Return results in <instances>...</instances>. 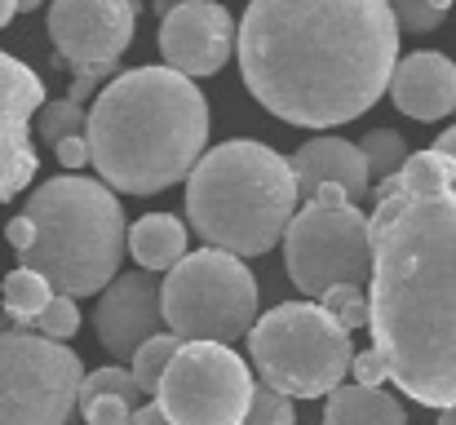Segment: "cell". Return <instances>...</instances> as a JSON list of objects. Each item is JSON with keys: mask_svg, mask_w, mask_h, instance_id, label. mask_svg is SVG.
<instances>
[{"mask_svg": "<svg viewBox=\"0 0 456 425\" xmlns=\"http://www.w3.org/2000/svg\"><path fill=\"white\" fill-rule=\"evenodd\" d=\"M98 395H120V399H129L134 404V395H142L138 390V381H134V372L129 368H98V372H85V381H80V399H98Z\"/></svg>", "mask_w": 456, "mask_h": 425, "instance_id": "4316f807", "label": "cell"}, {"mask_svg": "<svg viewBox=\"0 0 456 425\" xmlns=\"http://www.w3.org/2000/svg\"><path fill=\"white\" fill-rule=\"evenodd\" d=\"M354 346L350 332L319 301H284L253 319L248 328V364L262 386L289 399H323L350 372Z\"/></svg>", "mask_w": 456, "mask_h": 425, "instance_id": "8992f818", "label": "cell"}, {"mask_svg": "<svg viewBox=\"0 0 456 425\" xmlns=\"http://www.w3.org/2000/svg\"><path fill=\"white\" fill-rule=\"evenodd\" d=\"M138 31V0H53L49 4V40L58 62L76 76L102 80L116 71Z\"/></svg>", "mask_w": 456, "mask_h": 425, "instance_id": "8fae6325", "label": "cell"}, {"mask_svg": "<svg viewBox=\"0 0 456 425\" xmlns=\"http://www.w3.org/2000/svg\"><path fill=\"white\" fill-rule=\"evenodd\" d=\"M40 107L45 80L13 53H0V204L22 195L40 168V155L31 146V120Z\"/></svg>", "mask_w": 456, "mask_h": 425, "instance_id": "4fadbf2b", "label": "cell"}, {"mask_svg": "<svg viewBox=\"0 0 456 425\" xmlns=\"http://www.w3.org/2000/svg\"><path fill=\"white\" fill-rule=\"evenodd\" d=\"M159 310L177 341L231 346L248 337L257 319V280L244 257L204 244L200 253H186L159 283Z\"/></svg>", "mask_w": 456, "mask_h": 425, "instance_id": "52a82bcc", "label": "cell"}, {"mask_svg": "<svg viewBox=\"0 0 456 425\" xmlns=\"http://www.w3.org/2000/svg\"><path fill=\"white\" fill-rule=\"evenodd\" d=\"M302 208L289 155L257 138L208 146L186 173V222L208 249L235 257L271 253Z\"/></svg>", "mask_w": 456, "mask_h": 425, "instance_id": "277c9868", "label": "cell"}, {"mask_svg": "<svg viewBox=\"0 0 456 425\" xmlns=\"http://www.w3.org/2000/svg\"><path fill=\"white\" fill-rule=\"evenodd\" d=\"M85 125H89V111L80 107V102H71V98H58V102H45L40 111H36V134L49 142H62V138H76V134H85Z\"/></svg>", "mask_w": 456, "mask_h": 425, "instance_id": "603a6c76", "label": "cell"}, {"mask_svg": "<svg viewBox=\"0 0 456 425\" xmlns=\"http://www.w3.org/2000/svg\"><path fill=\"white\" fill-rule=\"evenodd\" d=\"M45 0H18V13H31V9H40Z\"/></svg>", "mask_w": 456, "mask_h": 425, "instance_id": "74e56055", "label": "cell"}, {"mask_svg": "<svg viewBox=\"0 0 456 425\" xmlns=\"http://www.w3.org/2000/svg\"><path fill=\"white\" fill-rule=\"evenodd\" d=\"M13 13H18V0H0V27H9Z\"/></svg>", "mask_w": 456, "mask_h": 425, "instance_id": "d590c367", "label": "cell"}, {"mask_svg": "<svg viewBox=\"0 0 456 425\" xmlns=\"http://www.w3.org/2000/svg\"><path fill=\"white\" fill-rule=\"evenodd\" d=\"M177 337L173 332H155V337H147L134 355H129V372H134V381H138V390L142 395H155L159 390V381H164V372H168V364H173V355H177Z\"/></svg>", "mask_w": 456, "mask_h": 425, "instance_id": "ffe728a7", "label": "cell"}, {"mask_svg": "<svg viewBox=\"0 0 456 425\" xmlns=\"http://www.w3.org/2000/svg\"><path fill=\"white\" fill-rule=\"evenodd\" d=\"M323 425H408V408L386 386H337L328 395Z\"/></svg>", "mask_w": 456, "mask_h": 425, "instance_id": "e0dca14e", "label": "cell"}, {"mask_svg": "<svg viewBox=\"0 0 456 425\" xmlns=\"http://www.w3.org/2000/svg\"><path fill=\"white\" fill-rule=\"evenodd\" d=\"M399 182L408 191H448V186H456V159L444 155V151H435V146L430 151H417V155L403 159Z\"/></svg>", "mask_w": 456, "mask_h": 425, "instance_id": "44dd1931", "label": "cell"}, {"mask_svg": "<svg viewBox=\"0 0 456 425\" xmlns=\"http://www.w3.org/2000/svg\"><path fill=\"white\" fill-rule=\"evenodd\" d=\"M253 390L257 381L231 346L182 341L151 399L173 425H240Z\"/></svg>", "mask_w": 456, "mask_h": 425, "instance_id": "30bf717a", "label": "cell"}, {"mask_svg": "<svg viewBox=\"0 0 456 425\" xmlns=\"http://www.w3.org/2000/svg\"><path fill=\"white\" fill-rule=\"evenodd\" d=\"M4 240H9V249H13V253H27V249H31V240H36V226L18 213V217H9V222H4Z\"/></svg>", "mask_w": 456, "mask_h": 425, "instance_id": "1f68e13d", "label": "cell"}, {"mask_svg": "<svg viewBox=\"0 0 456 425\" xmlns=\"http://www.w3.org/2000/svg\"><path fill=\"white\" fill-rule=\"evenodd\" d=\"M85 425H129L134 421V404L120 395H98V399H80Z\"/></svg>", "mask_w": 456, "mask_h": 425, "instance_id": "f1b7e54d", "label": "cell"}, {"mask_svg": "<svg viewBox=\"0 0 456 425\" xmlns=\"http://www.w3.org/2000/svg\"><path fill=\"white\" fill-rule=\"evenodd\" d=\"M85 142L89 164L111 191L159 195L186 182L208 151V102L173 67H134L94 98Z\"/></svg>", "mask_w": 456, "mask_h": 425, "instance_id": "3957f363", "label": "cell"}, {"mask_svg": "<svg viewBox=\"0 0 456 425\" xmlns=\"http://www.w3.org/2000/svg\"><path fill=\"white\" fill-rule=\"evenodd\" d=\"M350 377H354V386H386L390 381V372H386V364H381V355L377 350H354V359H350Z\"/></svg>", "mask_w": 456, "mask_h": 425, "instance_id": "f546056e", "label": "cell"}, {"mask_svg": "<svg viewBox=\"0 0 456 425\" xmlns=\"http://www.w3.org/2000/svg\"><path fill=\"white\" fill-rule=\"evenodd\" d=\"M439 425H456V408H439Z\"/></svg>", "mask_w": 456, "mask_h": 425, "instance_id": "8d00e7d4", "label": "cell"}, {"mask_svg": "<svg viewBox=\"0 0 456 425\" xmlns=\"http://www.w3.org/2000/svg\"><path fill=\"white\" fill-rule=\"evenodd\" d=\"M435 151H444V155H452V159H456V125H452V129H444V134L435 138Z\"/></svg>", "mask_w": 456, "mask_h": 425, "instance_id": "e575fe53", "label": "cell"}, {"mask_svg": "<svg viewBox=\"0 0 456 425\" xmlns=\"http://www.w3.org/2000/svg\"><path fill=\"white\" fill-rule=\"evenodd\" d=\"M359 151H363V159H368L372 182L395 177V173L403 168V159L412 155L399 129H372V134H363V138H359Z\"/></svg>", "mask_w": 456, "mask_h": 425, "instance_id": "7402d4cb", "label": "cell"}, {"mask_svg": "<svg viewBox=\"0 0 456 425\" xmlns=\"http://www.w3.org/2000/svg\"><path fill=\"white\" fill-rule=\"evenodd\" d=\"M94 332L111 359H129L147 337L164 332V310H159V280L155 271H129L116 275L98 292L94 310Z\"/></svg>", "mask_w": 456, "mask_h": 425, "instance_id": "5bb4252c", "label": "cell"}, {"mask_svg": "<svg viewBox=\"0 0 456 425\" xmlns=\"http://www.w3.org/2000/svg\"><path fill=\"white\" fill-rule=\"evenodd\" d=\"M430 4H435V9H444V13H448V9H452L456 0H430Z\"/></svg>", "mask_w": 456, "mask_h": 425, "instance_id": "f35d334b", "label": "cell"}, {"mask_svg": "<svg viewBox=\"0 0 456 425\" xmlns=\"http://www.w3.org/2000/svg\"><path fill=\"white\" fill-rule=\"evenodd\" d=\"M386 94L399 107V116H408L417 125H435L456 111V62L439 49L408 53L395 62Z\"/></svg>", "mask_w": 456, "mask_h": 425, "instance_id": "9a60e30c", "label": "cell"}, {"mask_svg": "<svg viewBox=\"0 0 456 425\" xmlns=\"http://www.w3.org/2000/svg\"><path fill=\"white\" fill-rule=\"evenodd\" d=\"M248 94L297 129L368 116L399 62L390 0H253L235 27Z\"/></svg>", "mask_w": 456, "mask_h": 425, "instance_id": "6da1fadb", "label": "cell"}, {"mask_svg": "<svg viewBox=\"0 0 456 425\" xmlns=\"http://www.w3.org/2000/svg\"><path fill=\"white\" fill-rule=\"evenodd\" d=\"M289 164H293L302 204L319 191V186H341L354 204L372 191V173H368V159H363L359 142L319 134V138H310L305 146H297V151L289 155Z\"/></svg>", "mask_w": 456, "mask_h": 425, "instance_id": "2e32d148", "label": "cell"}, {"mask_svg": "<svg viewBox=\"0 0 456 425\" xmlns=\"http://www.w3.org/2000/svg\"><path fill=\"white\" fill-rule=\"evenodd\" d=\"M129 253L142 271H173L186 257V222L173 213H147L129 231Z\"/></svg>", "mask_w": 456, "mask_h": 425, "instance_id": "ac0fdd59", "label": "cell"}, {"mask_svg": "<svg viewBox=\"0 0 456 425\" xmlns=\"http://www.w3.org/2000/svg\"><path fill=\"white\" fill-rule=\"evenodd\" d=\"M319 306H323L346 332L368 328V288H359V283H332L328 292H319Z\"/></svg>", "mask_w": 456, "mask_h": 425, "instance_id": "cb8c5ba5", "label": "cell"}, {"mask_svg": "<svg viewBox=\"0 0 456 425\" xmlns=\"http://www.w3.org/2000/svg\"><path fill=\"white\" fill-rule=\"evenodd\" d=\"M31 332H40V337H49V341H71V337L80 332V306H76V297L53 292L49 306L31 319Z\"/></svg>", "mask_w": 456, "mask_h": 425, "instance_id": "d4e9b609", "label": "cell"}, {"mask_svg": "<svg viewBox=\"0 0 456 425\" xmlns=\"http://www.w3.org/2000/svg\"><path fill=\"white\" fill-rule=\"evenodd\" d=\"M159 53L164 67L200 80L217 76L235 53V18L217 0H177L159 4Z\"/></svg>", "mask_w": 456, "mask_h": 425, "instance_id": "7c38bea8", "label": "cell"}, {"mask_svg": "<svg viewBox=\"0 0 456 425\" xmlns=\"http://www.w3.org/2000/svg\"><path fill=\"white\" fill-rule=\"evenodd\" d=\"M53 155H58L62 168H85L89 164V142H85V134L62 138V142H53Z\"/></svg>", "mask_w": 456, "mask_h": 425, "instance_id": "4dcf8cb0", "label": "cell"}, {"mask_svg": "<svg viewBox=\"0 0 456 425\" xmlns=\"http://www.w3.org/2000/svg\"><path fill=\"white\" fill-rule=\"evenodd\" d=\"M390 13L399 22V31H417V36H430L444 27V9H435L430 0H390Z\"/></svg>", "mask_w": 456, "mask_h": 425, "instance_id": "83f0119b", "label": "cell"}, {"mask_svg": "<svg viewBox=\"0 0 456 425\" xmlns=\"http://www.w3.org/2000/svg\"><path fill=\"white\" fill-rule=\"evenodd\" d=\"M368 332L390 381L421 408H456V186L372 182Z\"/></svg>", "mask_w": 456, "mask_h": 425, "instance_id": "7a4b0ae2", "label": "cell"}, {"mask_svg": "<svg viewBox=\"0 0 456 425\" xmlns=\"http://www.w3.org/2000/svg\"><path fill=\"white\" fill-rule=\"evenodd\" d=\"M240 425H297V408H293L289 395H280L271 386H257L253 390V404H248V413H244Z\"/></svg>", "mask_w": 456, "mask_h": 425, "instance_id": "484cf974", "label": "cell"}, {"mask_svg": "<svg viewBox=\"0 0 456 425\" xmlns=\"http://www.w3.org/2000/svg\"><path fill=\"white\" fill-rule=\"evenodd\" d=\"M94 89H98V80H89V76H76V80H71V94H67V98L85 107V98H89Z\"/></svg>", "mask_w": 456, "mask_h": 425, "instance_id": "836d02e7", "label": "cell"}, {"mask_svg": "<svg viewBox=\"0 0 456 425\" xmlns=\"http://www.w3.org/2000/svg\"><path fill=\"white\" fill-rule=\"evenodd\" d=\"M129 425H173V421H168L155 404H147V408H134V421Z\"/></svg>", "mask_w": 456, "mask_h": 425, "instance_id": "d6a6232c", "label": "cell"}, {"mask_svg": "<svg viewBox=\"0 0 456 425\" xmlns=\"http://www.w3.org/2000/svg\"><path fill=\"white\" fill-rule=\"evenodd\" d=\"M22 217L36 226V240L18 257L22 266L40 271L53 292L98 297L120 275V262L129 253V226L120 195L102 177H49L27 195Z\"/></svg>", "mask_w": 456, "mask_h": 425, "instance_id": "5b68a950", "label": "cell"}, {"mask_svg": "<svg viewBox=\"0 0 456 425\" xmlns=\"http://www.w3.org/2000/svg\"><path fill=\"white\" fill-rule=\"evenodd\" d=\"M80 355L67 341L0 332V425H71L80 408Z\"/></svg>", "mask_w": 456, "mask_h": 425, "instance_id": "9c48e42d", "label": "cell"}, {"mask_svg": "<svg viewBox=\"0 0 456 425\" xmlns=\"http://www.w3.org/2000/svg\"><path fill=\"white\" fill-rule=\"evenodd\" d=\"M49 297H53V288L49 280L40 275V271H31V266H18V271H9L4 283H0V301H4V315L18 323V328H31V319L49 306Z\"/></svg>", "mask_w": 456, "mask_h": 425, "instance_id": "d6986e66", "label": "cell"}, {"mask_svg": "<svg viewBox=\"0 0 456 425\" xmlns=\"http://www.w3.org/2000/svg\"><path fill=\"white\" fill-rule=\"evenodd\" d=\"M284 266L297 292L319 297L332 283L368 288L372 275V222L350 200H310L284 231Z\"/></svg>", "mask_w": 456, "mask_h": 425, "instance_id": "ba28073f", "label": "cell"}]
</instances>
